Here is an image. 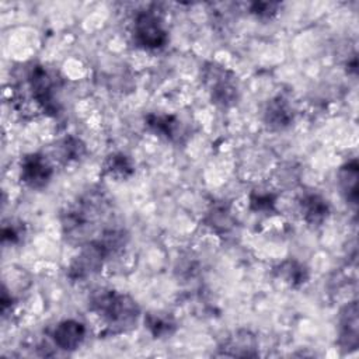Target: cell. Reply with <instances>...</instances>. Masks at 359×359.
Returning a JSON list of instances; mask_svg holds the SVG:
<instances>
[{"label":"cell","instance_id":"cell-1","mask_svg":"<svg viewBox=\"0 0 359 359\" xmlns=\"http://www.w3.org/2000/svg\"><path fill=\"white\" fill-rule=\"evenodd\" d=\"M88 309L101 318L105 328L101 335H116L132 330L140 316L133 297L114 289H98L88 299Z\"/></svg>","mask_w":359,"mask_h":359},{"label":"cell","instance_id":"cell-15","mask_svg":"<svg viewBox=\"0 0 359 359\" xmlns=\"http://www.w3.org/2000/svg\"><path fill=\"white\" fill-rule=\"evenodd\" d=\"M206 226H209L216 234L223 236L227 234L234 227V217L231 215L230 206L226 202H215L209 208L206 217Z\"/></svg>","mask_w":359,"mask_h":359},{"label":"cell","instance_id":"cell-8","mask_svg":"<svg viewBox=\"0 0 359 359\" xmlns=\"http://www.w3.org/2000/svg\"><path fill=\"white\" fill-rule=\"evenodd\" d=\"M359 345L358 302L346 303L338 316V346L344 352L355 351Z\"/></svg>","mask_w":359,"mask_h":359},{"label":"cell","instance_id":"cell-7","mask_svg":"<svg viewBox=\"0 0 359 359\" xmlns=\"http://www.w3.org/2000/svg\"><path fill=\"white\" fill-rule=\"evenodd\" d=\"M53 175V165L42 153H28L20 161V178L31 189L45 188Z\"/></svg>","mask_w":359,"mask_h":359},{"label":"cell","instance_id":"cell-18","mask_svg":"<svg viewBox=\"0 0 359 359\" xmlns=\"http://www.w3.org/2000/svg\"><path fill=\"white\" fill-rule=\"evenodd\" d=\"M276 199L278 194L268 187H258L250 192L248 205L250 209L255 213H275L276 212Z\"/></svg>","mask_w":359,"mask_h":359},{"label":"cell","instance_id":"cell-20","mask_svg":"<svg viewBox=\"0 0 359 359\" xmlns=\"http://www.w3.org/2000/svg\"><path fill=\"white\" fill-rule=\"evenodd\" d=\"M59 151H60V160L63 163L77 161L86 154V144L83 143L81 139L73 135H69L60 140Z\"/></svg>","mask_w":359,"mask_h":359},{"label":"cell","instance_id":"cell-14","mask_svg":"<svg viewBox=\"0 0 359 359\" xmlns=\"http://www.w3.org/2000/svg\"><path fill=\"white\" fill-rule=\"evenodd\" d=\"M358 180H359V165L358 160L353 158L338 170V182L345 201L353 206L358 203Z\"/></svg>","mask_w":359,"mask_h":359},{"label":"cell","instance_id":"cell-17","mask_svg":"<svg viewBox=\"0 0 359 359\" xmlns=\"http://www.w3.org/2000/svg\"><path fill=\"white\" fill-rule=\"evenodd\" d=\"M146 126L156 135L165 137L167 140H175L178 136L180 121L174 115H157L149 114L144 118Z\"/></svg>","mask_w":359,"mask_h":359},{"label":"cell","instance_id":"cell-6","mask_svg":"<svg viewBox=\"0 0 359 359\" xmlns=\"http://www.w3.org/2000/svg\"><path fill=\"white\" fill-rule=\"evenodd\" d=\"M108 254L101 243L94 238L81 245L80 252L74 257L67 268V278L73 282H81L101 271Z\"/></svg>","mask_w":359,"mask_h":359},{"label":"cell","instance_id":"cell-2","mask_svg":"<svg viewBox=\"0 0 359 359\" xmlns=\"http://www.w3.org/2000/svg\"><path fill=\"white\" fill-rule=\"evenodd\" d=\"M105 209L107 202L101 194L91 192L84 195L62 213L63 236L70 243L86 244L88 241L87 236L93 233Z\"/></svg>","mask_w":359,"mask_h":359},{"label":"cell","instance_id":"cell-5","mask_svg":"<svg viewBox=\"0 0 359 359\" xmlns=\"http://www.w3.org/2000/svg\"><path fill=\"white\" fill-rule=\"evenodd\" d=\"M27 86L32 101L46 115H56L59 105L55 97L56 77L42 65H32L27 72Z\"/></svg>","mask_w":359,"mask_h":359},{"label":"cell","instance_id":"cell-3","mask_svg":"<svg viewBox=\"0 0 359 359\" xmlns=\"http://www.w3.org/2000/svg\"><path fill=\"white\" fill-rule=\"evenodd\" d=\"M202 80L208 87L213 104L227 108L238 100V83L236 74L216 62H209L202 69Z\"/></svg>","mask_w":359,"mask_h":359},{"label":"cell","instance_id":"cell-16","mask_svg":"<svg viewBox=\"0 0 359 359\" xmlns=\"http://www.w3.org/2000/svg\"><path fill=\"white\" fill-rule=\"evenodd\" d=\"M135 172L132 158L123 153H111L102 163V175L116 180H126Z\"/></svg>","mask_w":359,"mask_h":359},{"label":"cell","instance_id":"cell-22","mask_svg":"<svg viewBox=\"0 0 359 359\" xmlns=\"http://www.w3.org/2000/svg\"><path fill=\"white\" fill-rule=\"evenodd\" d=\"M21 240V229H18L15 224H3L1 229V241L3 243H18Z\"/></svg>","mask_w":359,"mask_h":359},{"label":"cell","instance_id":"cell-9","mask_svg":"<svg viewBox=\"0 0 359 359\" xmlns=\"http://www.w3.org/2000/svg\"><path fill=\"white\" fill-rule=\"evenodd\" d=\"M217 355L230 358H255L258 356L257 338L247 330H238L220 344Z\"/></svg>","mask_w":359,"mask_h":359},{"label":"cell","instance_id":"cell-13","mask_svg":"<svg viewBox=\"0 0 359 359\" xmlns=\"http://www.w3.org/2000/svg\"><path fill=\"white\" fill-rule=\"evenodd\" d=\"M275 275L293 289L302 287L304 283H307L310 278L309 268L294 258H287L282 261L275 268Z\"/></svg>","mask_w":359,"mask_h":359},{"label":"cell","instance_id":"cell-11","mask_svg":"<svg viewBox=\"0 0 359 359\" xmlns=\"http://www.w3.org/2000/svg\"><path fill=\"white\" fill-rule=\"evenodd\" d=\"M294 121V109L285 95H276L268 101L264 111V122L272 130H283Z\"/></svg>","mask_w":359,"mask_h":359},{"label":"cell","instance_id":"cell-4","mask_svg":"<svg viewBox=\"0 0 359 359\" xmlns=\"http://www.w3.org/2000/svg\"><path fill=\"white\" fill-rule=\"evenodd\" d=\"M130 35L135 46L144 50L161 49L168 41L163 18L154 10H143L135 15Z\"/></svg>","mask_w":359,"mask_h":359},{"label":"cell","instance_id":"cell-12","mask_svg":"<svg viewBox=\"0 0 359 359\" xmlns=\"http://www.w3.org/2000/svg\"><path fill=\"white\" fill-rule=\"evenodd\" d=\"M299 210L302 219L313 227L321 226L330 216L328 201L318 194H304L299 201Z\"/></svg>","mask_w":359,"mask_h":359},{"label":"cell","instance_id":"cell-10","mask_svg":"<svg viewBox=\"0 0 359 359\" xmlns=\"http://www.w3.org/2000/svg\"><path fill=\"white\" fill-rule=\"evenodd\" d=\"M86 338V327L77 320H63L57 323L52 331L55 345L66 352L76 351Z\"/></svg>","mask_w":359,"mask_h":359},{"label":"cell","instance_id":"cell-19","mask_svg":"<svg viewBox=\"0 0 359 359\" xmlns=\"http://www.w3.org/2000/svg\"><path fill=\"white\" fill-rule=\"evenodd\" d=\"M144 325L157 339L172 335L177 328L174 320L170 316L161 313H147L144 316Z\"/></svg>","mask_w":359,"mask_h":359},{"label":"cell","instance_id":"cell-21","mask_svg":"<svg viewBox=\"0 0 359 359\" xmlns=\"http://www.w3.org/2000/svg\"><path fill=\"white\" fill-rule=\"evenodd\" d=\"M280 8L278 1H254L250 4V13L259 20H272Z\"/></svg>","mask_w":359,"mask_h":359}]
</instances>
